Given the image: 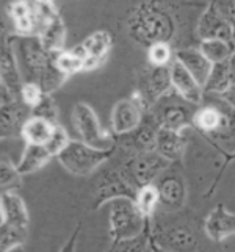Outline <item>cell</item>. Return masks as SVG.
<instances>
[{
  "label": "cell",
  "mask_w": 235,
  "mask_h": 252,
  "mask_svg": "<svg viewBox=\"0 0 235 252\" xmlns=\"http://www.w3.org/2000/svg\"><path fill=\"white\" fill-rule=\"evenodd\" d=\"M159 124L155 119H146L143 124L134 132L127 135L118 136L119 144L132 152V155L136 154H146V152H154L157 147V135H159Z\"/></svg>",
  "instance_id": "obj_13"
},
{
  "label": "cell",
  "mask_w": 235,
  "mask_h": 252,
  "mask_svg": "<svg viewBox=\"0 0 235 252\" xmlns=\"http://www.w3.org/2000/svg\"><path fill=\"white\" fill-rule=\"evenodd\" d=\"M67 77L60 71V69L55 66V57H54V63H52L44 72L41 74V77L38 79V85L41 86V90L44 91V94H52L54 91H57L60 86H62L66 82Z\"/></svg>",
  "instance_id": "obj_33"
},
{
  "label": "cell",
  "mask_w": 235,
  "mask_h": 252,
  "mask_svg": "<svg viewBox=\"0 0 235 252\" xmlns=\"http://www.w3.org/2000/svg\"><path fill=\"white\" fill-rule=\"evenodd\" d=\"M221 97H223V100L226 103H228V105H231L235 110V86H232V88L228 93H226L224 95H221Z\"/></svg>",
  "instance_id": "obj_41"
},
{
  "label": "cell",
  "mask_w": 235,
  "mask_h": 252,
  "mask_svg": "<svg viewBox=\"0 0 235 252\" xmlns=\"http://www.w3.org/2000/svg\"><path fill=\"white\" fill-rule=\"evenodd\" d=\"M151 230L152 227H149L138 237L113 241L108 252H146L151 243Z\"/></svg>",
  "instance_id": "obj_32"
},
{
  "label": "cell",
  "mask_w": 235,
  "mask_h": 252,
  "mask_svg": "<svg viewBox=\"0 0 235 252\" xmlns=\"http://www.w3.org/2000/svg\"><path fill=\"white\" fill-rule=\"evenodd\" d=\"M8 11L17 30V36H39L41 24L34 2H11Z\"/></svg>",
  "instance_id": "obj_18"
},
{
  "label": "cell",
  "mask_w": 235,
  "mask_h": 252,
  "mask_svg": "<svg viewBox=\"0 0 235 252\" xmlns=\"http://www.w3.org/2000/svg\"><path fill=\"white\" fill-rule=\"evenodd\" d=\"M80 227L82 225L78 224L77 227L74 229L72 235L69 237V240L65 243V246L60 249V252H75V246H77V238H78V233H80Z\"/></svg>",
  "instance_id": "obj_40"
},
{
  "label": "cell",
  "mask_w": 235,
  "mask_h": 252,
  "mask_svg": "<svg viewBox=\"0 0 235 252\" xmlns=\"http://www.w3.org/2000/svg\"><path fill=\"white\" fill-rule=\"evenodd\" d=\"M151 227L147 220L132 199H116L110 202V238L113 241L134 238Z\"/></svg>",
  "instance_id": "obj_2"
},
{
  "label": "cell",
  "mask_w": 235,
  "mask_h": 252,
  "mask_svg": "<svg viewBox=\"0 0 235 252\" xmlns=\"http://www.w3.org/2000/svg\"><path fill=\"white\" fill-rule=\"evenodd\" d=\"M72 140H69V135L66 132V128L63 126H54V132H52V136H50V140L49 143L46 144V149L50 152L52 157H60L65 151H66V147L71 144Z\"/></svg>",
  "instance_id": "obj_36"
},
{
  "label": "cell",
  "mask_w": 235,
  "mask_h": 252,
  "mask_svg": "<svg viewBox=\"0 0 235 252\" xmlns=\"http://www.w3.org/2000/svg\"><path fill=\"white\" fill-rule=\"evenodd\" d=\"M72 124L85 144L103 151L115 147V140L111 133L101 126L98 115L88 103H75L72 108Z\"/></svg>",
  "instance_id": "obj_4"
},
{
  "label": "cell",
  "mask_w": 235,
  "mask_h": 252,
  "mask_svg": "<svg viewBox=\"0 0 235 252\" xmlns=\"http://www.w3.org/2000/svg\"><path fill=\"white\" fill-rule=\"evenodd\" d=\"M154 119L157 121L160 128L182 132L184 128L191 127L195 121V113L190 110L188 105L182 102H171L157 108Z\"/></svg>",
  "instance_id": "obj_14"
},
{
  "label": "cell",
  "mask_w": 235,
  "mask_h": 252,
  "mask_svg": "<svg viewBox=\"0 0 235 252\" xmlns=\"http://www.w3.org/2000/svg\"><path fill=\"white\" fill-rule=\"evenodd\" d=\"M231 88H232V82L229 74V63L226 62L220 64H213L210 77H208V80L204 86V91L224 95Z\"/></svg>",
  "instance_id": "obj_28"
},
{
  "label": "cell",
  "mask_w": 235,
  "mask_h": 252,
  "mask_svg": "<svg viewBox=\"0 0 235 252\" xmlns=\"http://www.w3.org/2000/svg\"><path fill=\"white\" fill-rule=\"evenodd\" d=\"M169 163L171 161L163 158L159 152L154 151L132 155L119 171L129 184L138 191L143 187L152 185L154 180L169 166Z\"/></svg>",
  "instance_id": "obj_3"
},
{
  "label": "cell",
  "mask_w": 235,
  "mask_h": 252,
  "mask_svg": "<svg viewBox=\"0 0 235 252\" xmlns=\"http://www.w3.org/2000/svg\"><path fill=\"white\" fill-rule=\"evenodd\" d=\"M176 60L204 88L208 77H210L213 64L204 57L202 52L199 49H180L176 52Z\"/></svg>",
  "instance_id": "obj_20"
},
{
  "label": "cell",
  "mask_w": 235,
  "mask_h": 252,
  "mask_svg": "<svg viewBox=\"0 0 235 252\" xmlns=\"http://www.w3.org/2000/svg\"><path fill=\"white\" fill-rule=\"evenodd\" d=\"M135 202H136L138 208H140L141 213L146 216V218L151 220L154 216L157 205L160 204L159 187H155L152 184V185H147V187H143L141 189H138Z\"/></svg>",
  "instance_id": "obj_31"
},
{
  "label": "cell",
  "mask_w": 235,
  "mask_h": 252,
  "mask_svg": "<svg viewBox=\"0 0 235 252\" xmlns=\"http://www.w3.org/2000/svg\"><path fill=\"white\" fill-rule=\"evenodd\" d=\"M19 41V63L25 74H27V82H38L41 74L54 63V54L42 47L41 39L38 36H17Z\"/></svg>",
  "instance_id": "obj_7"
},
{
  "label": "cell",
  "mask_w": 235,
  "mask_h": 252,
  "mask_svg": "<svg viewBox=\"0 0 235 252\" xmlns=\"http://www.w3.org/2000/svg\"><path fill=\"white\" fill-rule=\"evenodd\" d=\"M52 132H54V124L42 118L30 116L21 130V136L27 144L46 146L50 140Z\"/></svg>",
  "instance_id": "obj_24"
},
{
  "label": "cell",
  "mask_w": 235,
  "mask_h": 252,
  "mask_svg": "<svg viewBox=\"0 0 235 252\" xmlns=\"http://www.w3.org/2000/svg\"><path fill=\"white\" fill-rule=\"evenodd\" d=\"M2 54H0V77H2V88L10 91L17 99H21V91L24 82L21 79L19 63L13 50V36L2 41ZM22 102V100H21Z\"/></svg>",
  "instance_id": "obj_11"
},
{
  "label": "cell",
  "mask_w": 235,
  "mask_h": 252,
  "mask_svg": "<svg viewBox=\"0 0 235 252\" xmlns=\"http://www.w3.org/2000/svg\"><path fill=\"white\" fill-rule=\"evenodd\" d=\"M0 187L2 193H16L22 187V174L6 157H2L0 161Z\"/></svg>",
  "instance_id": "obj_30"
},
{
  "label": "cell",
  "mask_w": 235,
  "mask_h": 252,
  "mask_svg": "<svg viewBox=\"0 0 235 252\" xmlns=\"http://www.w3.org/2000/svg\"><path fill=\"white\" fill-rule=\"evenodd\" d=\"M151 238L169 252H204L196 232L188 224L177 222L151 230Z\"/></svg>",
  "instance_id": "obj_6"
},
{
  "label": "cell",
  "mask_w": 235,
  "mask_h": 252,
  "mask_svg": "<svg viewBox=\"0 0 235 252\" xmlns=\"http://www.w3.org/2000/svg\"><path fill=\"white\" fill-rule=\"evenodd\" d=\"M185 147H187V140L182 135V132H174V130H167V128L159 130L155 151L163 158H167L171 163L180 160L184 157Z\"/></svg>",
  "instance_id": "obj_22"
},
{
  "label": "cell",
  "mask_w": 235,
  "mask_h": 252,
  "mask_svg": "<svg viewBox=\"0 0 235 252\" xmlns=\"http://www.w3.org/2000/svg\"><path fill=\"white\" fill-rule=\"evenodd\" d=\"M171 82L172 90L184 102L191 103V105H198V103L202 102L204 88L177 60H174L171 64Z\"/></svg>",
  "instance_id": "obj_15"
},
{
  "label": "cell",
  "mask_w": 235,
  "mask_h": 252,
  "mask_svg": "<svg viewBox=\"0 0 235 252\" xmlns=\"http://www.w3.org/2000/svg\"><path fill=\"white\" fill-rule=\"evenodd\" d=\"M229 74H231V82H232V86H235V54L231 57L229 60Z\"/></svg>",
  "instance_id": "obj_42"
},
{
  "label": "cell",
  "mask_w": 235,
  "mask_h": 252,
  "mask_svg": "<svg viewBox=\"0 0 235 252\" xmlns=\"http://www.w3.org/2000/svg\"><path fill=\"white\" fill-rule=\"evenodd\" d=\"M82 46L88 54V60L85 63V71H93V69L102 66L107 60L108 52L113 46V36L107 30H98L91 33L88 38H85Z\"/></svg>",
  "instance_id": "obj_19"
},
{
  "label": "cell",
  "mask_w": 235,
  "mask_h": 252,
  "mask_svg": "<svg viewBox=\"0 0 235 252\" xmlns=\"http://www.w3.org/2000/svg\"><path fill=\"white\" fill-rule=\"evenodd\" d=\"M204 232L207 238L215 243H221L235 235V213L229 212L221 204L216 205L205 218Z\"/></svg>",
  "instance_id": "obj_17"
},
{
  "label": "cell",
  "mask_w": 235,
  "mask_h": 252,
  "mask_svg": "<svg viewBox=\"0 0 235 252\" xmlns=\"http://www.w3.org/2000/svg\"><path fill=\"white\" fill-rule=\"evenodd\" d=\"M41 39V44L49 54H60L65 52V41H66V27L62 17L52 21L38 36Z\"/></svg>",
  "instance_id": "obj_26"
},
{
  "label": "cell",
  "mask_w": 235,
  "mask_h": 252,
  "mask_svg": "<svg viewBox=\"0 0 235 252\" xmlns=\"http://www.w3.org/2000/svg\"><path fill=\"white\" fill-rule=\"evenodd\" d=\"M196 33H198L199 39H201V42L220 39V41H226V42H231V44H235V36H234L231 25L221 16L215 2L208 3L207 10L202 13L201 17H199L198 25H196Z\"/></svg>",
  "instance_id": "obj_9"
},
{
  "label": "cell",
  "mask_w": 235,
  "mask_h": 252,
  "mask_svg": "<svg viewBox=\"0 0 235 252\" xmlns=\"http://www.w3.org/2000/svg\"><path fill=\"white\" fill-rule=\"evenodd\" d=\"M144 115L130 99H123L115 103L111 110V128L118 136L134 132L143 124Z\"/></svg>",
  "instance_id": "obj_16"
},
{
  "label": "cell",
  "mask_w": 235,
  "mask_h": 252,
  "mask_svg": "<svg viewBox=\"0 0 235 252\" xmlns=\"http://www.w3.org/2000/svg\"><path fill=\"white\" fill-rule=\"evenodd\" d=\"M44 91L41 90V86L36 82H25L21 91V100L27 108H30V111L33 108H36L41 100L44 99Z\"/></svg>",
  "instance_id": "obj_37"
},
{
  "label": "cell",
  "mask_w": 235,
  "mask_h": 252,
  "mask_svg": "<svg viewBox=\"0 0 235 252\" xmlns=\"http://www.w3.org/2000/svg\"><path fill=\"white\" fill-rule=\"evenodd\" d=\"M55 66L66 77L85 71V62L78 58L72 50H65L60 52V54H55Z\"/></svg>",
  "instance_id": "obj_35"
},
{
  "label": "cell",
  "mask_w": 235,
  "mask_h": 252,
  "mask_svg": "<svg viewBox=\"0 0 235 252\" xmlns=\"http://www.w3.org/2000/svg\"><path fill=\"white\" fill-rule=\"evenodd\" d=\"M127 33L135 44L149 49L154 44L169 42L176 33V22L163 5L141 2L129 13Z\"/></svg>",
  "instance_id": "obj_1"
},
{
  "label": "cell",
  "mask_w": 235,
  "mask_h": 252,
  "mask_svg": "<svg viewBox=\"0 0 235 252\" xmlns=\"http://www.w3.org/2000/svg\"><path fill=\"white\" fill-rule=\"evenodd\" d=\"M149 248H151V252H169L168 249L162 248V246L159 245V243L154 241L152 238H151V243H149Z\"/></svg>",
  "instance_id": "obj_43"
},
{
  "label": "cell",
  "mask_w": 235,
  "mask_h": 252,
  "mask_svg": "<svg viewBox=\"0 0 235 252\" xmlns=\"http://www.w3.org/2000/svg\"><path fill=\"white\" fill-rule=\"evenodd\" d=\"M113 151L115 147L103 151L85 144L83 141H71L66 151L58 157V161L74 176H88L111 157Z\"/></svg>",
  "instance_id": "obj_5"
},
{
  "label": "cell",
  "mask_w": 235,
  "mask_h": 252,
  "mask_svg": "<svg viewBox=\"0 0 235 252\" xmlns=\"http://www.w3.org/2000/svg\"><path fill=\"white\" fill-rule=\"evenodd\" d=\"M159 194H160V204H163L169 210L182 208L187 197V188L184 180H180L176 176L163 179L159 184Z\"/></svg>",
  "instance_id": "obj_23"
},
{
  "label": "cell",
  "mask_w": 235,
  "mask_h": 252,
  "mask_svg": "<svg viewBox=\"0 0 235 252\" xmlns=\"http://www.w3.org/2000/svg\"><path fill=\"white\" fill-rule=\"evenodd\" d=\"M199 50L202 52L204 57L210 62L212 64H220L229 62L231 57L235 54V44L220 39H213V41H202Z\"/></svg>",
  "instance_id": "obj_27"
},
{
  "label": "cell",
  "mask_w": 235,
  "mask_h": 252,
  "mask_svg": "<svg viewBox=\"0 0 235 252\" xmlns=\"http://www.w3.org/2000/svg\"><path fill=\"white\" fill-rule=\"evenodd\" d=\"M174 60H176V54H172L169 42H160V44H154L147 49V62L151 66H171Z\"/></svg>",
  "instance_id": "obj_34"
},
{
  "label": "cell",
  "mask_w": 235,
  "mask_h": 252,
  "mask_svg": "<svg viewBox=\"0 0 235 252\" xmlns=\"http://www.w3.org/2000/svg\"><path fill=\"white\" fill-rule=\"evenodd\" d=\"M138 191L129 184L121 174V171L103 172L96 182L94 187V210L101 208L103 204H110L116 199H136Z\"/></svg>",
  "instance_id": "obj_8"
},
{
  "label": "cell",
  "mask_w": 235,
  "mask_h": 252,
  "mask_svg": "<svg viewBox=\"0 0 235 252\" xmlns=\"http://www.w3.org/2000/svg\"><path fill=\"white\" fill-rule=\"evenodd\" d=\"M0 128H2V138L5 136H14L21 135V130L24 124L27 123V116L25 113V105L13 95L10 91L2 88V105H0Z\"/></svg>",
  "instance_id": "obj_10"
},
{
  "label": "cell",
  "mask_w": 235,
  "mask_h": 252,
  "mask_svg": "<svg viewBox=\"0 0 235 252\" xmlns=\"http://www.w3.org/2000/svg\"><path fill=\"white\" fill-rule=\"evenodd\" d=\"M140 91L149 99L154 105L162 97H165L172 90L171 82V66L157 67V66H147L141 75L140 80Z\"/></svg>",
  "instance_id": "obj_12"
},
{
  "label": "cell",
  "mask_w": 235,
  "mask_h": 252,
  "mask_svg": "<svg viewBox=\"0 0 235 252\" xmlns=\"http://www.w3.org/2000/svg\"><path fill=\"white\" fill-rule=\"evenodd\" d=\"M0 212H2V221H0V224L29 229L27 207H25L22 197L17 193L0 194Z\"/></svg>",
  "instance_id": "obj_21"
},
{
  "label": "cell",
  "mask_w": 235,
  "mask_h": 252,
  "mask_svg": "<svg viewBox=\"0 0 235 252\" xmlns=\"http://www.w3.org/2000/svg\"><path fill=\"white\" fill-rule=\"evenodd\" d=\"M50 158H52V155L46 149V146L27 144L22 154V158L19 160V163H17L16 166H17V171L24 176V174H32V172L39 171L41 168H44L50 161Z\"/></svg>",
  "instance_id": "obj_25"
},
{
  "label": "cell",
  "mask_w": 235,
  "mask_h": 252,
  "mask_svg": "<svg viewBox=\"0 0 235 252\" xmlns=\"http://www.w3.org/2000/svg\"><path fill=\"white\" fill-rule=\"evenodd\" d=\"M29 229L16 227V225L0 224V252H10L16 248H21L27 240Z\"/></svg>",
  "instance_id": "obj_29"
},
{
  "label": "cell",
  "mask_w": 235,
  "mask_h": 252,
  "mask_svg": "<svg viewBox=\"0 0 235 252\" xmlns=\"http://www.w3.org/2000/svg\"><path fill=\"white\" fill-rule=\"evenodd\" d=\"M10 252H25V251H24V248L21 246V248H16V249H13V251H10Z\"/></svg>",
  "instance_id": "obj_44"
},
{
  "label": "cell",
  "mask_w": 235,
  "mask_h": 252,
  "mask_svg": "<svg viewBox=\"0 0 235 252\" xmlns=\"http://www.w3.org/2000/svg\"><path fill=\"white\" fill-rule=\"evenodd\" d=\"M32 116H36V118H42L49 121V123H52L54 126L58 124V107L55 100L52 99V95L46 94L44 99L41 100V103L32 110Z\"/></svg>",
  "instance_id": "obj_38"
},
{
  "label": "cell",
  "mask_w": 235,
  "mask_h": 252,
  "mask_svg": "<svg viewBox=\"0 0 235 252\" xmlns=\"http://www.w3.org/2000/svg\"><path fill=\"white\" fill-rule=\"evenodd\" d=\"M232 158H235V155H232Z\"/></svg>",
  "instance_id": "obj_45"
},
{
  "label": "cell",
  "mask_w": 235,
  "mask_h": 252,
  "mask_svg": "<svg viewBox=\"0 0 235 252\" xmlns=\"http://www.w3.org/2000/svg\"><path fill=\"white\" fill-rule=\"evenodd\" d=\"M215 3H216V8H218V11L221 13V16L231 25L234 36H235V2H226V0H223V2H215Z\"/></svg>",
  "instance_id": "obj_39"
}]
</instances>
